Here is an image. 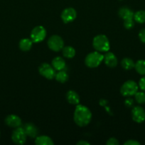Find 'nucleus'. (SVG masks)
Instances as JSON below:
<instances>
[{"label":"nucleus","mask_w":145,"mask_h":145,"mask_svg":"<svg viewBox=\"0 0 145 145\" xmlns=\"http://www.w3.org/2000/svg\"><path fill=\"white\" fill-rule=\"evenodd\" d=\"M121 65H122V68H124L126 70H130L134 67L135 63L133 59L129 57H126L122 59V62H121Z\"/></svg>","instance_id":"nucleus-19"},{"label":"nucleus","mask_w":145,"mask_h":145,"mask_svg":"<svg viewBox=\"0 0 145 145\" xmlns=\"http://www.w3.org/2000/svg\"><path fill=\"white\" fill-rule=\"evenodd\" d=\"M33 45V41L31 39L28 38H24L21 39L19 42V48L22 51L30 50Z\"/></svg>","instance_id":"nucleus-18"},{"label":"nucleus","mask_w":145,"mask_h":145,"mask_svg":"<svg viewBox=\"0 0 145 145\" xmlns=\"http://www.w3.org/2000/svg\"><path fill=\"white\" fill-rule=\"evenodd\" d=\"M139 87L142 89L143 91H145V76L141 78L139 82Z\"/></svg>","instance_id":"nucleus-26"},{"label":"nucleus","mask_w":145,"mask_h":145,"mask_svg":"<svg viewBox=\"0 0 145 145\" xmlns=\"http://www.w3.org/2000/svg\"><path fill=\"white\" fill-rule=\"evenodd\" d=\"M139 38L142 42L145 43V28H143L139 31Z\"/></svg>","instance_id":"nucleus-28"},{"label":"nucleus","mask_w":145,"mask_h":145,"mask_svg":"<svg viewBox=\"0 0 145 145\" xmlns=\"http://www.w3.org/2000/svg\"><path fill=\"white\" fill-rule=\"evenodd\" d=\"M62 53L65 57L71 59V58H72L75 55V50L71 46L63 47V48L62 49Z\"/></svg>","instance_id":"nucleus-21"},{"label":"nucleus","mask_w":145,"mask_h":145,"mask_svg":"<svg viewBox=\"0 0 145 145\" xmlns=\"http://www.w3.org/2000/svg\"><path fill=\"white\" fill-rule=\"evenodd\" d=\"M31 39L33 42H39L44 40L46 36V30L42 25H38L33 28L31 32Z\"/></svg>","instance_id":"nucleus-5"},{"label":"nucleus","mask_w":145,"mask_h":145,"mask_svg":"<svg viewBox=\"0 0 145 145\" xmlns=\"http://www.w3.org/2000/svg\"><path fill=\"white\" fill-rule=\"evenodd\" d=\"M51 64L54 69L57 71L63 70V69H65V66H66L65 61L61 57H55V58H53Z\"/></svg>","instance_id":"nucleus-15"},{"label":"nucleus","mask_w":145,"mask_h":145,"mask_svg":"<svg viewBox=\"0 0 145 145\" xmlns=\"http://www.w3.org/2000/svg\"><path fill=\"white\" fill-rule=\"evenodd\" d=\"M48 46L51 50L54 52L61 51L64 47L63 40L59 35H52L48 40Z\"/></svg>","instance_id":"nucleus-6"},{"label":"nucleus","mask_w":145,"mask_h":145,"mask_svg":"<svg viewBox=\"0 0 145 145\" xmlns=\"http://www.w3.org/2000/svg\"><path fill=\"white\" fill-rule=\"evenodd\" d=\"M40 74L47 79H53L55 76V69L48 63H43L38 68Z\"/></svg>","instance_id":"nucleus-7"},{"label":"nucleus","mask_w":145,"mask_h":145,"mask_svg":"<svg viewBox=\"0 0 145 145\" xmlns=\"http://www.w3.org/2000/svg\"><path fill=\"white\" fill-rule=\"evenodd\" d=\"M66 99L71 104L78 105L80 102V96L75 91L70 90L66 93Z\"/></svg>","instance_id":"nucleus-14"},{"label":"nucleus","mask_w":145,"mask_h":145,"mask_svg":"<svg viewBox=\"0 0 145 145\" xmlns=\"http://www.w3.org/2000/svg\"><path fill=\"white\" fill-rule=\"evenodd\" d=\"M55 79H56L57 82H60V83H65V82H67L68 79V74H67V72L65 71L60 70L55 74Z\"/></svg>","instance_id":"nucleus-20"},{"label":"nucleus","mask_w":145,"mask_h":145,"mask_svg":"<svg viewBox=\"0 0 145 145\" xmlns=\"http://www.w3.org/2000/svg\"><path fill=\"white\" fill-rule=\"evenodd\" d=\"M139 86L132 80H128L121 86L120 92L123 96H132L138 91Z\"/></svg>","instance_id":"nucleus-4"},{"label":"nucleus","mask_w":145,"mask_h":145,"mask_svg":"<svg viewBox=\"0 0 145 145\" xmlns=\"http://www.w3.org/2000/svg\"><path fill=\"white\" fill-rule=\"evenodd\" d=\"M5 123L11 127H18L21 125V120L18 116L9 115L5 118Z\"/></svg>","instance_id":"nucleus-11"},{"label":"nucleus","mask_w":145,"mask_h":145,"mask_svg":"<svg viewBox=\"0 0 145 145\" xmlns=\"http://www.w3.org/2000/svg\"><path fill=\"white\" fill-rule=\"evenodd\" d=\"M134 25V18H128L124 20V26L127 29H131Z\"/></svg>","instance_id":"nucleus-25"},{"label":"nucleus","mask_w":145,"mask_h":145,"mask_svg":"<svg viewBox=\"0 0 145 145\" xmlns=\"http://www.w3.org/2000/svg\"><path fill=\"white\" fill-rule=\"evenodd\" d=\"M132 117L134 122L142 123L145 120V110L141 106H135L132 110Z\"/></svg>","instance_id":"nucleus-10"},{"label":"nucleus","mask_w":145,"mask_h":145,"mask_svg":"<svg viewBox=\"0 0 145 145\" xmlns=\"http://www.w3.org/2000/svg\"><path fill=\"white\" fill-rule=\"evenodd\" d=\"M134 20L139 24L145 23V11H138L134 14Z\"/></svg>","instance_id":"nucleus-23"},{"label":"nucleus","mask_w":145,"mask_h":145,"mask_svg":"<svg viewBox=\"0 0 145 145\" xmlns=\"http://www.w3.org/2000/svg\"><path fill=\"white\" fill-rule=\"evenodd\" d=\"M135 100L139 104L145 103V93L144 91H137L134 94Z\"/></svg>","instance_id":"nucleus-24"},{"label":"nucleus","mask_w":145,"mask_h":145,"mask_svg":"<svg viewBox=\"0 0 145 145\" xmlns=\"http://www.w3.org/2000/svg\"><path fill=\"white\" fill-rule=\"evenodd\" d=\"M77 144L78 145H89L90 143L86 141H83V140H80V141L78 142H77Z\"/></svg>","instance_id":"nucleus-31"},{"label":"nucleus","mask_w":145,"mask_h":145,"mask_svg":"<svg viewBox=\"0 0 145 145\" xmlns=\"http://www.w3.org/2000/svg\"><path fill=\"white\" fill-rule=\"evenodd\" d=\"M35 144L37 145H53L54 142L51 137L48 136L41 135L36 137Z\"/></svg>","instance_id":"nucleus-17"},{"label":"nucleus","mask_w":145,"mask_h":145,"mask_svg":"<svg viewBox=\"0 0 145 145\" xmlns=\"http://www.w3.org/2000/svg\"><path fill=\"white\" fill-rule=\"evenodd\" d=\"M134 68L137 73L141 75H145V60L139 59L135 63Z\"/></svg>","instance_id":"nucleus-22"},{"label":"nucleus","mask_w":145,"mask_h":145,"mask_svg":"<svg viewBox=\"0 0 145 145\" xmlns=\"http://www.w3.org/2000/svg\"><path fill=\"white\" fill-rule=\"evenodd\" d=\"M118 14H119V16L122 19L125 20L128 19V18H134V13L130 8H128V7H122L119 10Z\"/></svg>","instance_id":"nucleus-16"},{"label":"nucleus","mask_w":145,"mask_h":145,"mask_svg":"<svg viewBox=\"0 0 145 145\" xmlns=\"http://www.w3.org/2000/svg\"><path fill=\"white\" fill-rule=\"evenodd\" d=\"M77 16V12L75 10V8H66L62 11L61 13V19L63 20L65 24H68V23H71L72 21H73L76 18Z\"/></svg>","instance_id":"nucleus-9"},{"label":"nucleus","mask_w":145,"mask_h":145,"mask_svg":"<svg viewBox=\"0 0 145 145\" xmlns=\"http://www.w3.org/2000/svg\"><path fill=\"white\" fill-rule=\"evenodd\" d=\"M92 45L98 52H108L110 48L109 40L105 35H96L92 40Z\"/></svg>","instance_id":"nucleus-2"},{"label":"nucleus","mask_w":145,"mask_h":145,"mask_svg":"<svg viewBox=\"0 0 145 145\" xmlns=\"http://www.w3.org/2000/svg\"><path fill=\"white\" fill-rule=\"evenodd\" d=\"M26 134L24 128L21 127H16L11 135V140L16 144H24L26 141Z\"/></svg>","instance_id":"nucleus-8"},{"label":"nucleus","mask_w":145,"mask_h":145,"mask_svg":"<svg viewBox=\"0 0 145 145\" xmlns=\"http://www.w3.org/2000/svg\"><path fill=\"white\" fill-rule=\"evenodd\" d=\"M104 55L100 53V52L95 51L90 52L86 56L85 59V64L88 67L95 68L98 67L101 62L103 61Z\"/></svg>","instance_id":"nucleus-3"},{"label":"nucleus","mask_w":145,"mask_h":145,"mask_svg":"<svg viewBox=\"0 0 145 145\" xmlns=\"http://www.w3.org/2000/svg\"><path fill=\"white\" fill-rule=\"evenodd\" d=\"M103 61L105 64L109 67H115L117 65V58L112 52H107L104 55Z\"/></svg>","instance_id":"nucleus-12"},{"label":"nucleus","mask_w":145,"mask_h":145,"mask_svg":"<svg viewBox=\"0 0 145 145\" xmlns=\"http://www.w3.org/2000/svg\"><path fill=\"white\" fill-rule=\"evenodd\" d=\"M125 145H139L140 143L139 142L136 141V140H128V141L125 142L124 143Z\"/></svg>","instance_id":"nucleus-29"},{"label":"nucleus","mask_w":145,"mask_h":145,"mask_svg":"<svg viewBox=\"0 0 145 145\" xmlns=\"http://www.w3.org/2000/svg\"><path fill=\"white\" fill-rule=\"evenodd\" d=\"M73 119L77 125L80 127H85L90 123L92 113L85 106L78 104L74 111Z\"/></svg>","instance_id":"nucleus-1"},{"label":"nucleus","mask_w":145,"mask_h":145,"mask_svg":"<svg viewBox=\"0 0 145 145\" xmlns=\"http://www.w3.org/2000/svg\"><path fill=\"white\" fill-rule=\"evenodd\" d=\"M23 128H24L26 135L28 136V137H31V138L36 137L37 135H38V129H37V127H36L34 124H32V123H26Z\"/></svg>","instance_id":"nucleus-13"},{"label":"nucleus","mask_w":145,"mask_h":145,"mask_svg":"<svg viewBox=\"0 0 145 145\" xmlns=\"http://www.w3.org/2000/svg\"><path fill=\"white\" fill-rule=\"evenodd\" d=\"M133 103H134L133 100L131 99H128L125 101V104H126V106H127L128 107H131V106L133 105Z\"/></svg>","instance_id":"nucleus-30"},{"label":"nucleus","mask_w":145,"mask_h":145,"mask_svg":"<svg viewBox=\"0 0 145 145\" xmlns=\"http://www.w3.org/2000/svg\"><path fill=\"white\" fill-rule=\"evenodd\" d=\"M106 144L107 145H118L119 144V142L117 140L116 138H114V137H112V138H109L108 140V141L106 142Z\"/></svg>","instance_id":"nucleus-27"}]
</instances>
